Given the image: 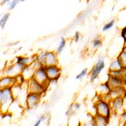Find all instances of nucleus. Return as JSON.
Instances as JSON below:
<instances>
[{
    "label": "nucleus",
    "mask_w": 126,
    "mask_h": 126,
    "mask_svg": "<svg viewBox=\"0 0 126 126\" xmlns=\"http://www.w3.org/2000/svg\"><path fill=\"white\" fill-rule=\"evenodd\" d=\"M15 100V96L13 94L11 87L3 88L0 90V106L3 113L9 110L10 105Z\"/></svg>",
    "instance_id": "nucleus-1"
},
{
    "label": "nucleus",
    "mask_w": 126,
    "mask_h": 126,
    "mask_svg": "<svg viewBox=\"0 0 126 126\" xmlns=\"http://www.w3.org/2000/svg\"><path fill=\"white\" fill-rule=\"evenodd\" d=\"M95 109H96V113L97 115L105 117L108 119H110L112 109L109 100L103 98L97 100L96 102V104H95Z\"/></svg>",
    "instance_id": "nucleus-2"
},
{
    "label": "nucleus",
    "mask_w": 126,
    "mask_h": 126,
    "mask_svg": "<svg viewBox=\"0 0 126 126\" xmlns=\"http://www.w3.org/2000/svg\"><path fill=\"white\" fill-rule=\"evenodd\" d=\"M25 66L19 64L18 62L14 63L13 65H10L4 70V75L6 77H11V78H16L17 77L22 75L23 71Z\"/></svg>",
    "instance_id": "nucleus-3"
},
{
    "label": "nucleus",
    "mask_w": 126,
    "mask_h": 126,
    "mask_svg": "<svg viewBox=\"0 0 126 126\" xmlns=\"http://www.w3.org/2000/svg\"><path fill=\"white\" fill-rule=\"evenodd\" d=\"M33 78L36 81V82H39L40 84H41L42 86H44L46 88V87H47V85L50 82L48 78V76H47V74H46V69H45L44 66H42V67L35 70Z\"/></svg>",
    "instance_id": "nucleus-4"
},
{
    "label": "nucleus",
    "mask_w": 126,
    "mask_h": 126,
    "mask_svg": "<svg viewBox=\"0 0 126 126\" xmlns=\"http://www.w3.org/2000/svg\"><path fill=\"white\" fill-rule=\"evenodd\" d=\"M105 66V64H104V61L103 59L100 58L98 61L96 62V64L94 65V66L93 67L92 71L90 72V82H94L95 80L97 79V78L98 77V75L100 74L101 72Z\"/></svg>",
    "instance_id": "nucleus-5"
},
{
    "label": "nucleus",
    "mask_w": 126,
    "mask_h": 126,
    "mask_svg": "<svg viewBox=\"0 0 126 126\" xmlns=\"http://www.w3.org/2000/svg\"><path fill=\"white\" fill-rule=\"evenodd\" d=\"M45 90H46V87L40 84L38 82H36L34 78H31L30 81H28V91H29V93L41 95Z\"/></svg>",
    "instance_id": "nucleus-6"
},
{
    "label": "nucleus",
    "mask_w": 126,
    "mask_h": 126,
    "mask_svg": "<svg viewBox=\"0 0 126 126\" xmlns=\"http://www.w3.org/2000/svg\"><path fill=\"white\" fill-rule=\"evenodd\" d=\"M109 104H110L111 109L113 112L116 113H124V109H125V104H124V98L123 97H119V98H115L113 100L109 101Z\"/></svg>",
    "instance_id": "nucleus-7"
},
{
    "label": "nucleus",
    "mask_w": 126,
    "mask_h": 126,
    "mask_svg": "<svg viewBox=\"0 0 126 126\" xmlns=\"http://www.w3.org/2000/svg\"><path fill=\"white\" fill-rule=\"evenodd\" d=\"M45 69H46V74H47L50 82L56 81L59 78L61 75V68L58 66H47V67H45Z\"/></svg>",
    "instance_id": "nucleus-8"
},
{
    "label": "nucleus",
    "mask_w": 126,
    "mask_h": 126,
    "mask_svg": "<svg viewBox=\"0 0 126 126\" xmlns=\"http://www.w3.org/2000/svg\"><path fill=\"white\" fill-rule=\"evenodd\" d=\"M58 66V59H57V54L53 51H48L46 53V59L43 63L44 67L47 66Z\"/></svg>",
    "instance_id": "nucleus-9"
},
{
    "label": "nucleus",
    "mask_w": 126,
    "mask_h": 126,
    "mask_svg": "<svg viewBox=\"0 0 126 126\" xmlns=\"http://www.w3.org/2000/svg\"><path fill=\"white\" fill-rule=\"evenodd\" d=\"M126 95V89L125 87H115V88H112L109 94L106 97H109V101L113 100L115 98H119V97H125Z\"/></svg>",
    "instance_id": "nucleus-10"
},
{
    "label": "nucleus",
    "mask_w": 126,
    "mask_h": 126,
    "mask_svg": "<svg viewBox=\"0 0 126 126\" xmlns=\"http://www.w3.org/2000/svg\"><path fill=\"white\" fill-rule=\"evenodd\" d=\"M40 97H41V95L40 94L28 93L27 96H26V104H27V107L29 109H32V108L35 107L40 102Z\"/></svg>",
    "instance_id": "nucleus-11"
},
{
    "label": "nucleus",
    "mask_w": 126,
    "mask_h": 126,
    "mask_svg": "<svg viewBox=\"0 0 126 126\" xmlns=\"http://www.w3.org/2000/svg\"><path fill=\"white\" fill-rule=\"evenodd\" d=\"M15 84H17V79L11 77H3L0 80V87L1 89L7 88V87H12Z\"/></svg>",
    "instance_id": "nucleus-12"
},
{
    "label": "nucleus",
    "mask_w": 126,
    "mask_h": 126,
    "mask_svg": "<svg viewBox=\"0 0 126 126\" xmlns=\"http://www.w3.org/2000/svg\"><path fill=\"white\" fill-rule=\"evenodd\" d=\"M108 83H109V87L112 88H115V87H125V80L123 78H114V77H109V80H108Z\"/></svg>",
    "instance_id": "nucleus-13"
},
{
    "label": "nucleus",
    "mask_w": 126,
    "mask_h": 126,
    "mask_svg": "<svg viewBox=\"0 0 126 126\" xmlns=\"http://www.w3.org/2000/svg\"><path fill=\"white\" fill-rule=\"evenodd\" d=\"M36 61V56H19L16 58V62L23 65L24 66H28L32 65Z\"/></svg>",
    "instance_id": "nucleus-14"
},
{
    "label": "nucleus",
    "mask_w": 126,
    "mask_h": 126,
    "mask_svg": "<svg viewBox=\"0 0 126 126\" xmlns=\"http://www.w3.org/2000/svg\"><path fill=\"white\" fill-rule=\"evenodd\" d=\"M111 91V87H109V83H103V84H100L97 87V93L100 96H108Z\"/></svg>",
    "instance_id": "nucleus-15"
},
{
    "label": "nucleus",
    "mask_w": 126,
    "mask_h": 126,
    "mask_svg": "<svg viewBox=\"0 0 126 126\" xmlns=\"http://www.w3.org/2000/svg\"><path fill=\"white\" fill-rule=\"evenodd\" d=\"M123 66H122L120 61L119 58L113 60L109 65V72H116V71H121L123 69Z\"/></svg>",
    "instance_id": "nucleus-16"
},
{
    "label": "nucleus",
    "mask_w": 126,
    "mask_h": 126,
    "mask_svg": "<svg viewBox=\"0 0 126 126\" xmlns=\"http://www.w3.org/2000/svg\"><path fill=\"white\" fill-rule=\"evenodd\" d=\"M95 126H107L109 124V120L107 118L100 116V115H96L95 116Z\"/></svg>",
    "instance_id": "nucleus-17"
},
{
    "label": "nucleus",
    "mask_w": 126,
    "mask_h": 126,
    "mask_svg": "<svg viewBox=\"0 0 126 126\" xmlns=\"http://www.w3.org/2000/svg\"><path fill=\"white\" fill-rule=\"evenodd\" d=\"M46 53H47L46 51H44V50H42V51L40 52V54H38L37 56H36V62H39L40 64H41L42 66H43V63L45 62V59H46Z\"/></svg>",
    "instance_id": "nucleus-18"
},
{
    "label": "nucleus",
    "mask_w": 126,
    "mask_h": 126,
    "mask_svg": "<svg viewBox=\"0 0 126 126\" xmlns=\"http://www.w3.org/2000/svg\"><path fill=\"white\" fill-rule=\"evenodd\" d=\"M9 13H6L4 14L3 16H2L1 19H0V27H1V30H3L5 27V24L7 23L8 19L9 18Z\"/></svg>",
    "instance_id": "nucleus-19"
},
{
    "label": "nucleus",
    "mask_w": 126,
    "mask_h": 126,
    "mask_svg": "<svg viewBox=\"0 0 126 126\" xmlns=\"http://www.w3.org/2000/svg\"><path fill=\"white\" fill-rule=\"evenodd\" d=\"M65 46H66V40H65L64 38H62V39H61V41H60V44H59L58 47H57V49H56V53L57 55L62 53V50H64Z\"/></svg>",
    "instance_id": "nucleus-20"
},
{
    "label": "nucleus",
    "mask_w": 126,
    "mask_h": 126,
    "mask_svg": "<svg viewBox=\"0 0 126 126\" xmlns=\"http://www.w3.org/2000/svg\"><path fill=\"white\" fill-rule=\"evenodd\" d=\"M101 45H102V40L100 38H95L93 40V46L94 48H98L99 46H101Z\"/></svg>",
    "instance_id": "nucleus-21"
},
{
    "label": "nucleus",
    "mask_w": 126,
    "mask_h": 126,
    "mask_svg": "<svg viewBox=\"0 0 126 126\" xmlns=\"http://www.w3.org/2000/svg\"><path fill=\"white\" fill-rule=\"evenodd\" d=\"M113 24H114V19H112L110 22L104 24V26L103 27V31H107V30H109V29H111V28L113 27Z\"/></svg>",
    "instance_id": "nucleus-22"
},
{
    "label": "nucleus",
    "mask_w": 126,
    "mask_h": 126,
    "mask_svg": "<svg viewBox=\"0 0 126 126\" xmlns=\"http://www.w3.org/2000/svg\"><path fill=\"white\" fill-rule=\"evenodd\" d=\"M87 71H88V69H87V68H84V69H83V70L82 71V72H81L78 75V76L76 77V79H82V78H84V77L87 75Z\"/></svg>",
    "instance_id": "nucleus-23"
},
{
    "label": "nucleus",
    "mask_w": 126,
    "mask_h": 126,
    "mask_svg": "<svg viewBox=\"0 0 126 126\" xmlns=\"http://www.w3.org/2000/svg\"><path fill=\"white\" fill-rule=\"evenodd\" d=\"M18 3H19V1H16V0H14V1L10 2V3H9V10L14 9L15 8V6L18 4Z\"/></svg>",
    "instance_id": "nucleus-24"
},
{
    "label": "nucleus",
    "mask_w": 126,
    "mask_h": 126,
    "mask_svg": "<svg viewBox=\"0 0 126 126\" xmlns=\"http://www.w3.org/2000/svg\"><path fill=\"white\" fill-rule=\"evenodd\" d=\"M83 126H95V119L94 118L91 119L87 123H85Z\"/></svg>",
    "instance_id": "nucleus-25"
},
{
    "label": "nucleus",
    "mask_w": 126,
    "mask_h": 126,
    "mask_svg": "<svg viewBox=\"0 0 126 126\" xmlns=\"http://www.w3.org/2000/svg\"><path fill=\"white\" fill-rule=\"evenodd\" d=\"M45 119H46L45 116H41V117L40 118V119H38V120L36 121L35 123H34V125L33 126H40V123H41V122L43 121V120H45Z\"/></svg>",
    "instance_id": "nucleus-26"
},
{
    "label": "nucleus",
    "mask_w": 126,
    "mask_h": 126,
    "mask_svg": "<svg viewBox=\"0 0 126 126\" xmlns=\"http://www.w3.org/2000/svg\"><path fill=\"white\" fill-rule=\"evenodd\" d=\"M121 36L124 38V40H125V44L126 43V27H125L123 30H122Z\"/></svg>",
    "instance_id": "nucleus-27"
},
{
    "label": "nucleus",
    "mask_w": 126,
    "mask_h": 126,
    "mask_svg": "<svg viewBox=\"0 0 126 126\" xmlns=\"http://www.w3.org/2000/svg\"><path fill=\"white\" fill-rule=\"evenodd\" d=\"M122 71H123V78H124V80H125V82L126 84V67H124L122 69Z\"/></svg>",
    "instance_id": "nucleus-28"
},
{
    "label": "nucleus",
    "mask_w": 126,
    "mask_h": 126,
    "mask_svg": "<svg viewBox=\"0 0 126 126\" xmlns=\"http://www.w3.org/2000/svg\"><path fill=\"white\" fill-rule=\"evenodd\" d=\"M78 40H79V33L77 32V33L75 34V42H78Z\"/></svg>",
    "instance_id": "nucleus-29"
},
{
    "label": "nucleus",
    "mask_w": 126,
    "mask_h": 126,
    "mask_svg": "<svg viewBox=\"0 0 126 126\" xmlns=\"http://www.w3.org/2000/svg\"><path fill=\"white\" fill-rule=\"evenodd\" d=\"M123 51L126 52V43L125 44V46H124V47H123Z\"/></svg>",
    "instance_id": "nucleus-30"
},
{
    "label": "nucleus",
    "mask_w": 126,
    "mask_h": 126,
    "mask_svg": "<svg viewBox=\"0 0 126 126\" xmlns=\"http://www.w3.org/2000/svg\"><path fill=\"white\" fill-rule=\"evenodd\" d=\"M125 112H126V106L125 107Z\"/></svg>",
    "instance_id": "nucleus-31"
},
{
    "label": "nucleus",
    "mask_w": 126,
    "mask_h": 126,
    "mask_svg": "<svg viewBox=\"0 0 126 126\" xmlns=\"http://www.w3.org/2000/svg\"><path fill=\"white\" fill-rule=\"evenodd\" d=\"M124 126H126V122H125V125H124Z\"/></svg>",
    "instance_id": "nucleus-32"
}]
</instances>
